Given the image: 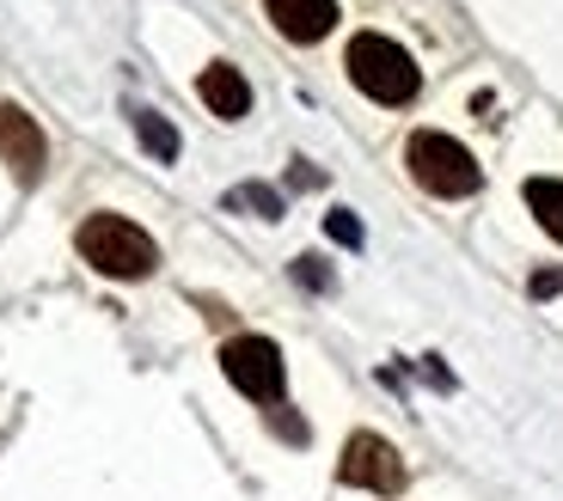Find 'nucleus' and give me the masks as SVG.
I'll list each match as a JSON object with an SVG mask.
<instances>
[{"label":"nucleus","mask_w":563,"mask_h":501,"mask_svg":"<svg viewBox=\"0 0 563 501\" xmlns=\"http://www.w3.org/2000/svg\"><path fill=\"white\" fill-rule=\"evenodd\" d=\"M74 245H80V257L99 276H117V281H141V276H154V264H159V245L135 221H123V214H86Z\"/></svg>","instance_id":"f257e3e1"},{"label":"nucleus","mask_w":563,"mask_h":501,"mask_svg":"<svg viewBox=\"0 0 563 501\" xmlns=\"http://www.w3.org/2000/svg\"><path fill=\"white\" fill-rule=\"evenodd\" d=\"M350 80L362 86L374 104H410L417 98V62L398 49L393 37H380V31H362V37L350 43Z\"/></svg>","instance_id":"f03ea898"},{"label":"nucleus","mask_w":563,"mask_h":501,"mask_svg":"<svg viewBox=\"0 0 563 501\" xmlns=\"http://www.w3.org/2000/svg\"><path fill=\"white\" fill-rule=\"evenodd\" d=\"M405 166H410V178H417L429 196H472L484 183L478 159L465 154L453 135H441V129H417V135H410Z\"/></svg>","instance_id":"7ed1b4c3"},{"label":"nucleus","mask_w":563,"mask_h":501,"mask_svg":"<svg viewBox=\"0 0 563 501\" xmlns=\"http://www.w3.org/2000/svg\"><path fill=\"white\" fill-rule=\"evenodd\" d=\"M221 374L252 398V404H282V386H288V367H282V348L269 336H233L221 348Z\"/></svg>","instance_id":"20e7f679"},{"label":"nucleus","mask_w":563,"mask_h":501,"mask_svg":"<svg viewBox=\"0 0 563 501\" xmlns=\"http://www.w3.org/2000/svg\"><path fill=\"white\" fill-rule=\"evenodd\" d=\"M338 477L355 489H374V496H398L405 489V459H398V446L380 441V434H350L338 459Z\"/></svg>","instance_id":"39448f33"},{"label":"nucleus","mask_w":563,"mask_h":501,"mask_svg":"<svg viewBox=\"0 0 563 501\" xmlns=\"http://www.w3.org/2000/svg\"><path fill=\"white\" fill-rule=\"evenodd\" d=\"M43 159H49L43 129L31 123L19 104H0V166H13L19 183H37L43 178Z\"/></svg>","instance_id":"423d86ee"},{"label":"nucleus","mask_w":563,"mask_h":501,"mask_svg":"<svg viewBox=\"0 0 563 501\" xmlns=\"http://www.w3.org/2000/svg\"><path fill=\"white\" fill-rule=\"evenodd\" d=\"M264 13L276 19V31L288 43H319L338 25V0H264Z\"/></svg>","instance_id":"0eeeda50"},{"label":"nucleus","mask_w":563,"mask_h":501,"mask_svg":"<svg viewBox=\"0 0 563 501\" xmlns=\"http://www.w3.org/2000/svg\"><path fill=\"white\" fill-rule=\"evenodd\" d=\"M197 92H202V104H209L221 123H240V116L252 111V86H245V74L233 68V62H209L202 80H197Z\"/></svg>","instance_id":"6e6552de"},{"label":"nucleus","mask_w":563,"mask_h":501,"mask_svg":"<svg viewBox=\"0 0 563 501\" xmlns=\"http://www.w3.org/2000/svg\"><path fill=\"white\" fill-rule=\"evenodd\" d=\"M527 209H533L539 226L563 245V178H533L527 183Z\"/></svg>","instance_id":"1a4fd4ad"},{"label":"nucleus","mask_w":563,"mask_h":501,"mask_svg":"<svg viewBox=\"0 0 563 501\" xmlns=\"http://www.w3.org/2000/svg\"><path fill=\"white\" fill-rule=\"evenodd\" d=\"M135 135H141V147H147L154 159H166V166L178 159V129H172L159 111H135Z\"/></svg>","instance_id":"9d476101"},{"label":"nucleus","mask_w":563,"mask_h":501,"mask_svg":"<svg viewBox=\"0 0 563 501\" xmlns=\"http://www.w3.org/2000/svg\"><path fill=\"white\" fill-rule=\"evenodd\" d=\"M227 209H252L257 221H276L282 214V196L269 183H240V190H227Z\"/></svg>","instance_id":"9b49d317"},{"label":"nucleus","mask_w":563,"mask_h":501,"mask_svg":"<svg viewBox=\"0 0 563 501\" xmlns=\"http://www.w3.org/2000/svg\"><path fill=\"white\" fill-rule=\"evenodd\" d=\"M324 233L338 238V245H362V226H355V214H350V209L331 214V221H324Z\"/></svg>","instance_id":"f8f14e48"},{"label":"nucleus","mask_w":563,"mask_h":501,"mask_svg":"<svg viewBox=\"0 0 563 501\" xmlns=\"http://www.w3.org/2000/svg\"><path fill=\"white\" fill-rule=\"evenodd\" d=\"M295 276H300V281H307V288H319V293H324V288H331V269H324V264H319V257H300V264H295Z\"/></svg>","instance_id":"ddd939ff"},{"label":"nucleus","mask_w":563,"mask_h":501,"mask_svg":"<svg viewBox=\"0 0 563 501\" xmlns=\"http://www.w3.org/2000/svg\"><path fill=\"white\" fill-rule=\"evenodd\" d=\"M269 422H276V434H282V441H307V422H300V416H288V410H269Z\"/></svg>","instance_id":"4468645a"},{"label":"nucleus","mask_w":563,"mask_h":501,"mask_svg":"<svg viewBox=\"0 0 563 501\" xmlns=\"http://www.w3.org/2000/svg\"><path fill=\"white\" fill-rule=\"evenodd\" d=\"M563 288V269H545V276H533V293H558Z\"/></svg>","instance_id":"2eb2a0df"}]
</instances>
